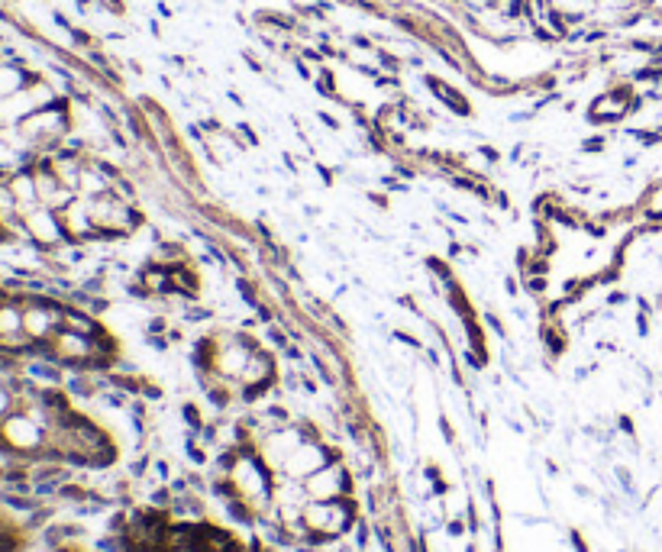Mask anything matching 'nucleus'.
Returning a JSON list of instances; mask_svg holds the SVG:
<instances>
[{
	"label": "nucleus",
	"mask_w": 662,
	"mask_h": 552,
	"mask_svg": "<svg viewBox=\"0 0 662 552\" xmlns=\"http://www.w3.org/2000/svg\"><path fill=\"white\" fill-rule=\"evenodd\" d=\"M10 410H17V388L0 385V420H4Z\"/></svg>",
	"instance_id": "nucleus-5"
},
{
	"label": "nucleus",
	"mask_w": 662,
	"mask_h": 552,
	"mask_svg": "<svg viewBox=\"0 0 662 552\" xmlns=\"http://www.w3.org/2000/svg\"><path fill=\"white\" fill-rule=\"evenodd\" d=\"M0 236H4V226H0Z\"/></svg>",
	"instance_id": "nucleus-6"
},
{
	"label": "nucleus",
	"mask_w": 662,
	"mask_h": 552,
	"mask_svg": "<svg viewBox=\"0 0 662 552\" xmlns=\"http://www.w3.org/2000/svg\"><path fill=\"white\" fill-rule=\"evenodd\" d=\"M20 217H23V233L30 236V239H36L39 246H59V243H65V239H68L65 230H62L59 214H55V210L46 207V204L23 207Z\"/></svg>",
	"instance_id": "nucleus-1"
},
{
	"label": "nucleus",
	"mask_w": 662,
	"mask_h": 552,
	"mask_svg": "<svg viewBox=\"0 0 662 552\" xmlns=\"http://www.w3.org/2000/svg\"><path fill=\"white\" fill-rule=\"evenodd\" d=\"M630 110V91H608L591 101V110L588 117L595 123H604V120H617L624 117V113Z\"/></svg>",
	"instance_id": "nucleus-2"
},
{
	"label": "nucleus",
	"mask_w": 662,
	"mask_h": 552,
	"mask_svg": "<svg viewBox=\"0 0 662 552\" xmlns=\"http://www.w3.org/2000/svg\"><path fill=\"white\" fill-rule=\"evenodd\" d=\"M7 188H10L13 197H17L20 210H23V207L39 204V191H36V175H33V168H20V172H13V175L7 178Z\"/></svg>",
	"instance_id": "nucleus-3"
},
{
	"label": "nucleus",
	"mask_w": 662,
	"mask_h": 552,
	"mask_svg": "<svg viewBox=\"0 0 662 552\" xmlns=\"http://www.w3.org/2000/svg\"><path fill=\"white\" fill-rule=\"evenodd\" d=\"M427 88H430V94L436 97V101H443L449 110L453 113H462V117H469L472 113V107H469V101L462 97L456 88H449V84L443 81V78H433V75H427Z\"/></svg>",
	"instance_id": "nucleus-4"
}]
</instances>
